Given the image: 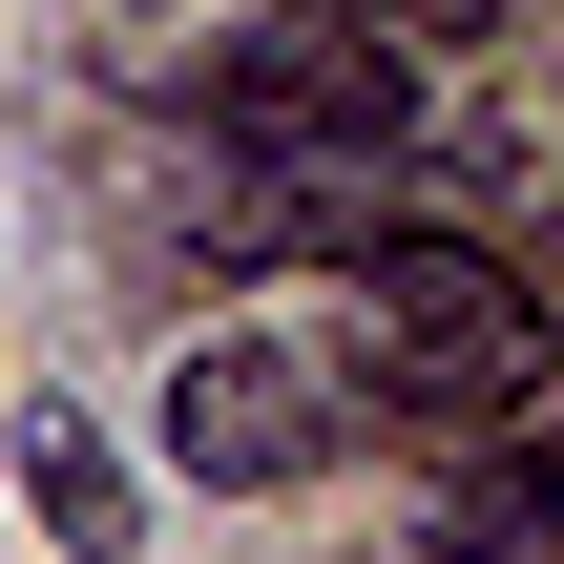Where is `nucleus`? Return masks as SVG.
Wrapping results in <instances>:
<instances>
[{"label":"nucleus","mask_w":564,"mask_h":564,"mask_svg":"<svg viewBox=\"0 0 564 564\" xmlns=\"http://www.w3.org/2000/svg\"><path fill=\"white\" fill-rule=\"evenodd\" d=\"M544 377L564 356H544L502 251H460V230H356L335 251V398H377L419 440H502V419H544Z\"/></svg>","instance_id":"nucleus-1"},{"label":"nucleus","mask_w":564,"mask_h":564,"mask_svg":"<svg viewBox=\"0 0 564 564\" xmlns=\"http://www.w3.org/2000/svg\"><path fill=\"white\" fill-rule=\"evenodd\" d=\"M188 126H209V147H251V167H335V188H398V167H419V126H440V84H419V42L272 0L251 42H209V63H188Z\"/></svg>","instance_id":"nucleus-2"},{"label":"nucleus","mask_w":564,"mask_h":564,"mask_svg":"<svg viewBox=\"0 0 564 564\" xmlns=\"http://www.w3.org/2000/svg\"><path fill=\"white\" fill-rule=\"evenodd\" d=\"M314 21H377V42H419V63H440V42H481L502 0H314Z\"/></svg>","instance_id":"nucleus-6"},{"label":"nucleus","mask_w":564,"mask_h":564,"mask_svg":"<svg viewBox=\"0 0 564 564\" xmlns=\"http://www.w3.org/2000/svg\"><path fill=\"white\" fill-rule=\"evenodd\" d=\"M440 564H564V398L502 419V460L440 481Z\"/></svg>","instance_id":"nucleus-4"},{"label":"nucleus","mask_w":564,"mask_h":564,"mask_svg":"<svg viewBox=\"0 0 564 564\" xmlns=\"http://www.w3.org/2000/svg\"><path fill=\"white\" fill-rule=\"evenodd\" d=\"M335 419H356V398H335L293 335H188V356H167V460H188L209 502H293V481L335 460Z\"/></svg>","instance_id":"nucleus-3"},{"label":"nucleus","mask_w":564,"mask_h":564,"mask_svg":"<svg viewBox=\"0 0 564 564\" xmlns=\"http://www.w3.org/2000/svg\"><path fill=\"white\" fill-rule=\"evenodd\" d=\"M21 523H42V564H147L126 544V460H105L63 398H21Z\"/></svg>","instance_id":"nucleus-5"}]
</instances>
